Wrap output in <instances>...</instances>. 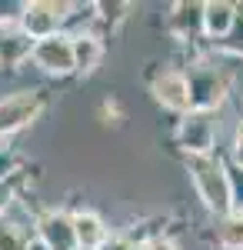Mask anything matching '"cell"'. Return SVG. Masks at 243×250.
Segmentation results:
<instances>
[{"label":"cell","mask_w":243,"mask_h":250,"mask_svg":"<svg viewBox=\"0 0 243 250\" xmlns=\"http://www.w3.org/2000/svg\"><path fill=\"white\" fill-rule=\"evenodd\" d=\"M7 200H10V187H7V184L0 180V210L7 207Z\"/></svg>","instance_id":"obj_15"},{"label":"cell","mask_w":243,"mask_h":250,"mask_svg":"<svg viewBox=\"0 0 243 250\" xmlns=\"http://www.w3.org/2000/svg\"><path fill=\"white\" fill-rule=\"evenodd\" d=\"M40 114V94L37 90H23L7 100H0V137L20 130L23 124H30Z\"/></svg>","instance_id":"obj_4"},{"label":"cell","mask_w":243,"mask_h":250,"mask_svg":"<svg viewBox=\"0 0 243 250\" xmlns=\"http://www.w3.org/2000/svg\"><path fill=\"white\" fill-rule=\"evenodd\" d=\"M34 60H37V67H43L47 74H70V70H77L74 37L54 34V37L37 40V47H34Z\"/></svg>","instance_id":"obj_2"},{"label":"cell","mask_w":243,"mask_h":250,"mask_svg":"<svg viewBox=\"0 0 243 250\" xmlns=\"http://www.w3.org/2000/svg\"><path fill=\"white\" fill-rule=\"evenodd\" d=\"M74 57H77V70H94L97 60H100L97 37H74Z\"/></svg>","instance_id":"obj_11"},{"label":"cell","mask_w":243,"mask_h":250,"mask_svg":"<svg viewBox=\"0 0 243 250\" xmlns=\"http://www.w3.org/2000/svg\"><path fill=\"white\" fill-rule=\"evenodd\" d=\"M233 27V3H223V0H213V3H203V30L210 37H223Z\"/></svg>","instance_id":"obj_9"},{"label":"cell","mask_w":243,"mask_h":250,"mask_svg":"<svg viewBox=\"0 0 243 250\" xmlns=\"http://www.w3.org/2000/svg\"><path fill=\"white\" fill-rule=\"evenodd\" d=\"M67 3H54V0H34V3H27L23 7V30L30 34V37H54L57 27H60V20L67 17Z\"/></svg>","instance_id":"obj_3"},{"label":"cell","mask_w":243,"mask_h":250,"mask_svg":"<svg viewBox=\"0 0 243 250\" xmlns=\"http://www.w3.org/2000/svg\"><path fill=\"white\" fill-rule=\"evenodd\" d=\"M237 160L243 164V127H240V134H237Z\"/></svg>","instance_id":"obj_17"},{"label":"cell","mask_w":243,"mask_h":250,"mask_svg":"<svg viewBox=\"0 0 243 250\" xmlns=\"http://www.w3.org/2000/svg\"><path fill=\"white\" fill-rule=\"evenodd\" d=\"M74 227H77V244L80 247H100L107 240V230H103V220L97 213H77L74 217Z\"/></svg>","instance_id":"obj_10"},{"label":"cell","mask_w":243,"mask_h":250,"mask_svg":"<svg viewBox=\"0 0 243 250\" xmlns=\"http://www.w3.org/2000/svg\"><path fill=\"white\" fill-rule=\"evenodd\" d=\"M153 94L170 110H190V104H193V87L180 74H160L153 80Z\"/></svg>","instance_id":"obj_7"},{"label":"cell","mask_w":243,"mask_h":250,"mask_svg":"<svg viewBox=\"0 0 243 250\" xmlns=\"http://www.w3.org/2000/svg\"><path fill=\"white\" fill-rule=\"evenodd\" d=\"M97 250H130V244H127L123 237H107V240H103Z\"/></svg>","instance_id":"obj_14"},{"label":"cell","mask_w":243,"mask_h":250,"mask_svg":"<svg viewBox=\"0 0 243 250\" xmlns=\"http://www.w3.org/2000/svg\"><path fill=\"white\" fill-rule=\"evenodd\" d=\"M220 244L230 250H243V213H230L220 224Z\"/></svg>","instance_id":"obj_12"},{"label":"cell","mask_w":243,"mask_h":250,"mask_svg":"<svg viewBox=\"0 0 243 250\" xmlns=\"http://www.w3.org/2000/svg\"><path fill=\"white\" fill-rule=\"evenodd\" d=\"M190 177L197 184V193L213 213H226L230 217V207H233V187H230V177L220 167V160L213 157H190Z\"/></svg>","instance_id":"obj_1"},{"label":"cell","mask_w":243,"mask_h":250,"mask_svg":"<svg viewBox=\"0 0 243 250\" xmlns=\"http://www.w3.org/2000/svg\"><path fill=\"white\" fill-rule=\"evenodd\" d=\"M34 47H37V40L30 37L23 27H10V23H0V63L3 67H14L20 60L34 57Z\"/></svg>","instance_id":"obj_8"},{"label":"cell","mask_w":243,"mask_h":250,"mask_svg":"<svg viewBox=\"0 0 243 250\" xmlns=\"http://www.w3.org/2000/svg\"><path fill=\"white\" fill-rule=\"evenodd\" d=\"M147 250H177V247H173L170 240H153V244H150Z\"/></svg>","instance_id":"obj_16"},{"label":"cell","mask_w":243,"mask_h":250,"mask_svg":"<svg viewBox=\"0 0 243 250\" xmlns=\"http://www.w3.org/2000/svg\"><path fill=\"white\" fill-rule=\"evenodd\" d=\"M180 144L190 157H206L213 147V114L210 110H190L180 124Z\"/></svg>","instance_id":"obj_5"},{"label":"cell","mask_w":243,"mask_h":250,"mask_svg":"<svg viewBox=\"0 0 243 250\" xmlns=\"http://www.w3.org/2000/svg\"><path fill=\"white\" fill-rule=\"evenodd\" d=\"M0 250H27L20 233L10 227V224H0Z\"/></svg>","instance_id":"obj_13"},{"label":"cell","mask_w":243,"mask_h":250,"mask_svg":"<svg viewBox=\"0 0 243 250\" xmlns=\"http://www.w3.org/2000/svg\"><path fill=\"white\" fill-rule=\"evenodd\" d=\"M40 240L50 250H77L80 244H77L74 217H67V213H47L40 220Z\"/></svg>","instance_id":"obj_6"}]
</instances>
